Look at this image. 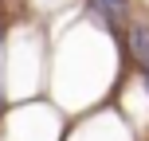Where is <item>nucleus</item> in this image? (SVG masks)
<instances>
[{
    "mask_svg": "<svg viewBox=\"0 0 149 141\" xmlns=\"http://www.w3.org/2000/svg\"><path fill=\"white\" fill-rule=\"evenodd\" d=\"M130 51H134L137 67L145 71V82H149V24H130Z\"/></svg>",
    "mask_w": 149,
    "mask_h": 141,
    "instance_id": "f257e3e1",
    "label": "nucleus"
},
{
    "mask_svg": "<svg viewBox=\"0 0 149 141\" xmlns=\"http://www.w3.org/2000/svg\"><path fill=\"white\" fill-rule=\"evenodd\" d=\"M90 4H94V12L102 16L106 24H122V20H126V12H130L126 0H90Z\"/></svg>",
    "mask_w": 149,
    "mask_h": 141,
    "instance_id": "f03ea898",
    "label": "nucleus"
}]
</instances>
